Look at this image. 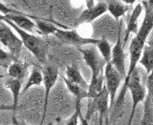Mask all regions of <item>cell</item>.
Returning <instances> with one entry per match:
<instances>
[{"mask_svg": "<svg viewBox=\"0 0 153 125\" xmlns=\"http://www.w3.org/2000/svg\"><path fill=\"white\" fill-rule=\"evenodd\" d=\"M13 125H29V124H27L25 122H18V121H16V123H13Z\"/></svg>", "mask_w": 153, "mask_h": 125, "instance_id": "31", "label": "cell"}, {"mask_svg": "<svg viewBox=\"0 0 153 125\" xmlns=\"http://www.w3.org/2000/svg\"><path fill=\"white\" fill-rule=\"evenodd\" d=\"M4 19H5V16H4V14H2L1 13H0V23L3 22V21H4Z\"/></svg>", "mask_w": 153, "mask_h": 125, "instance_id": "32", "label": "cell"}, {"mask_svg": "<svg viewBox=\"0 0 153 125\" xmlns=\"http://www.w3.org/2000/svg\"><path fill=\"white\" fill-rule=\"evenodd\" d=\"M139 64L146 69L147 74H150L153 71V47L151 45L146 44L143 47Z\"/></svg>", "mask_w": 153, "mask_h": 125, "instance_id": "17", "label": "cell"}, {"mask_svg": "<svg viewBox=\"0 0 153 125\" xmlns=\"http://www.w3.org/2000/svg\"><path fill=\"white\" fill-rule=\"evenodd\" d=\"M62 79H63V82L66 85V88L76 98V101H81V100L88 98V93L86 89L80 87L78 84L71 82L70 80H68L64 76H62Z\"/></svg>", "mask_w": 153, "mask_h": 125, "instance_id": "16", "label": "cell"}, {"mask_svg": "<svg viewBox=\"0 0 153 125\" xmlns=\"http://www.w3.org/2000/svg\"><path fill=\"white\" fill-rule=\"evenodd\" d=\"M4 86H5V88H7L8 90L11 91L12 95H13V123H16V115L17 106H18V99H19L20 93L22 92L21 91L22 81L16 79V78H7L4 81Z\"/></svg>", "mask_w": 153, "mask_h": 125, "instance_id": "11", "label": "cell"}, {"mask_svg": "<svg viewBox=\"0 0 153 125\" xmlns=\"http://www.w3.org/2000/svg\"><path fill=\"white\" fill-rule=\"evenodd\" d=\"M86 2V9H91L95 6V0H85Z\"/></svg>", "mask_w": 153, "mask_h": 125, "instance_id": "28", "label": "cell"}, {"mask_svg": "<svg viewBox=\"0 0 153 125\" xmlns=\"http://www.w3.org/2000/svg\"><path fill=\"white\" fill-rule=\"evenodd\" d=\"M79 52L82 54L83 59L85 61L86 65H87L91 72H92V76L91 78H98V76L103 75V65L106 63L102 59V57H100L98 49L95 48V45H88L86 48H79Z\"/></svg>", "mask_w": 153, "mask_h": 125, "instance_id": "4", "label": "cell"}, {"mask_svg": "<svg viewBox=\"0 0 153 125\" xmlns=\"http://www.w3.org/2000/svg\"><path fill=\"white\" fill-rule=\"evenodd\" d=\"M146 90H147L148 98H153V71L150 74H148L147 82H146Z\"/></svg>", "mask_w": 153, "mask_h": 125, "instance_id": "24", "label": "cell"}, {"mask_svg": "<svg viewBox=\"0 0 153 125\" xmlns=\"http://www.w3.org/2000/svg\"><path fill=\"white\" fill-rule=\"evenodd\" d=\"M5 78V75H0V79H1V78Z\"/></svg>", "mask_w": 153, "mask_h": 125, "instance_id": "33", "label": "cell"}, {"mask_svg": "<svg viewBox=\"0 0 153 125\" xmlns=\"http://www.w3.org/2000/svg\"><path fill=\"white\" fill-rule=\"evenodd\" d=\"M79 121H80L81 125H89V121H87V119L85 118V117L82 115L81 111L79 112Z\"/></svg>", "mask_w": 153, "mask_h": 125, "instance_id": "27", "label": "cell"}, {"mask_svg": "<svg viewBox=\"0 0 153 125\" xmlns=\"http://www.w3.org/2000/svg\"><path fill=\"white\" fill-rule=\"evenodd\" d=\"M0 42L16 59H19L23 46L22 40L18 35L14 33L13 29L4 21L0 23Z\"/></svg>", "mask_w": 153, "mask_h": 125, "instance_id": "3", "label": "cell"}, {"mask_svg": "<svg viewBox=\"0 0 153 125\" xmlns=\"http://www.w3.org/2000/svg\"><path fill=\"white\" fill-rule=\"evenodd\" d=\"M14 60H16V58L11 54V53L0 48V67L8 70L10 65H11Z\"/></svg>", "mask_w": 153, "mask_h": 125, "instance_id": "22", "label": "cell"}, {"mask_svg": "<svg viewBox=\"0 0 153 125\" xmlns=\"http://www.w3.org/2000/svg\"><path fill=\"white\" fill-rule=\"evenodd\" d=\"M0 13L4 14V16H8V14H11V13H21L17 11H14V10H13L11 8H9L2 2H0Z\"/></svg>", "mask_w": 153, "mask_h": 125, "instance_id": "25", "label": "cell"}, {"mask_svg": "<svg viewBox=\"0 0 153 125\" xmlns=\"http://www.w3.org/2000/svg\"><path fill=\"white\" fill-rule=\"evenodd\" d=\"M54 35L65 44L76 46L78 48L88 45H96L99 42V39L81 36L76 31L68 30V29H64V30L63 29H57Z\"/></svg>", "mask_w": 153, "mask_h": 125, "instance_id": "6", "label": "cell"}, {"mask_svg": "<svg viewBox=\"0 0 153 125\" xmlns=\"http://www.w3.org/2000/svg\"><path fill=\"white\" fill-rule=\"evenodd\" d=\"M143 4L142 3H139L136 5V7L134 8V10L132 11L130 16L128 18V21H127V26H126V36H124V39H123V45L126 44L127 39L130 33H135V36L137 35V33L139 31V26H138V20H139V17L141 16V14L143 13Z\"/></svg>", "mask_w": 153, "mask_h": 125, "instance_id": "12", "label": "cell"}, {"mask_svg": "<svg viewBox=\"0 0 153 125\" xmlns=\"http://www.w3.org/2000/svg\"><path fill=\"white\" fill-rule=\"evenodd\" d=\"M123 41L121 38V27L119 28L118 32V39L116 44L112 48V57H111V64L115 67L120 74L122 75L123 78L126 76V55H124L123 50Z\"/></svg>", "mask_w": 153, "mask_h": 125, "instance_id": "8", "label": "cell"}, {"mask_svg": "<svg viewBox=\"0 0 153 125\" xmlns=\"http://www.w3.org/2000/svg\"><path fill=\"white\" fill-rule=\"evenodd\" d=\"M5 17L8 20L16 24L17 27L28 33H33L35 31H36L35 21H33L32 19L28 18L26 16H24L22 13H11L8 14V16H5Z\"/></svg>", "mask_w": 153, "mask_h": 125, "instance_id": "13", "label": "cell"}, {"mask_svg": "<svg viewBox=\"0 0 153 125\" xmlns=\"http://www.w3.org/2000/svg\"><path fill=\"white\" fill-rule=\"evenodd\" d=\"M41 83H43V75H42V72H40L37 69H33L30 75L27 79V82L25 84V86L22 89V93H25L27 91L33 87V86H39L41 85Z\"/></svg>", "mask_w": 153, "mask_h": 125, "instance_id": "19", "label": "cell"}, {"mask_svg": "<svg viewBox=\"0 0 153 125\" xmlns=\"http://www.w3.org/2000/svg\"><path fill=\"white\" fill-rule=\"evenodd\" d=\"M89 102L93 105L95 111L98 112L100 115V125H102V119L107 114L108 109L110 107V98L109 93L106 89V86L104 84L102 91L100 92L97 97L94 98H88Z\"/></svg>", "mask_w": 153, "mask_h": 125, "instance_id": "9", "label": "cell"}, {"mask_svg": "<svg viewBox=\"0 0 153 125\" xmlns=\"http://www.w3.org/2000/svg\"><path fill=\"white\" fill-rule=\"evenodd\" d=\"M35 23L36 26V32L39 33L42 36H49L52 35V33H55L57 29H59L55 25H53V24L47 21L39 20V19H36Z\"/></svg>", "mask_w": 153, "mask_h": 125, "instance_id": "21", "label": "cell"}, {"mask_svg": "<svg viewBox=\"0 0 153 125\" xmlns=\"http://www.w3.org/2000/svg\"><path fill=\"white\" fill-rule=\"evenodd\" d=\"M127 89L129 90V92H130L131 98H132V109H131V114H130V117H129V121H128V125H131L138 105L141 102H143L147 95L146 89V87H143L141 82V78H140V75H139L137 68L133 72V74L131 75L130 78L128 80Z\"/></svg>", "mask_w": 153, "mask_h": 125, "instance_id": "2", "label": "cell"}, {"mask_svg": "<svg viewBox=\"0 0 153 125\" xmlns=\"http://www.w3.org/2000/svg\"><path fill=\"white\" fill-rule=\"evenodd\" d=\"M142 4L145 11H153V0H147Z\"/></svg>", "mask_w": 153, "mask_h": 125, "instance_id": "26", "label": "cell"}, {"mask_svg": "<svg viewBox=\"0 0 153 125\" xmlns=\"http://www.w3.org/2000/svg\"><path fill=\"white\" fill-rule=\"evenodd\" d=\"M128 7L124 3H119V2H112L107 5V12L114 17L116 21H119V19L123 17L126 13L127 12Z\"/></svg>", "mask_w": 153, "mask_h": 125, "instance_id": "20", "label": "cell"}, {"mask_svg": "<svg viewBox=\"0 0 153 125\" xmlns=\"http://www.w3.org/2000/svg\"><path fill=\"white\" fill-rule=\"evenodd\" d=\"M81 101H76V109L74 114L70 117V118L65 122L64 125H79V112L81 111Z\"/></svg>", "mask_w": 153, "mask_h": 125, "instance_id": "23", "label": "cell"}, {"mask_svg": "<svg viewBox=\"0 0 153 125\" xmlns=\"http://www.w3.org/2000/svg\"><path fill=\"white\" fill-rule=\"evenodd\" d=\"M8 76L18 80H23L28 74V64L19 59L14 60L8 68Z\"/></svg>", "mask_w": 153, "mask_h": 125, "instance_id": "14", "label": "cell"}, {"mask_svg": "<svg viewBox=\"0 0 153 125\" xmlns=\"http://www.w3.org/2000/svg\"><path fill=\"white\" fill-rule=\"evenodd\" d=\"M5 110H13V105L0 104V111H5Z\"/></svg>", "mask_w": 153, "mask_h": 125, "instance_id": "29", "label": "cell"}, {"mask_svg": "<svg viewBox=\"0 0 153 125\" xmlns=\"http://www.w3.org/2000/svg\"><path fill=\"white\" fill-rule=\"evenodd\" d=\"M66 76L65 78L70 80L71 82L73 83H76L79 85L80 87H82L86 90H88V86L89 84L87 83V81L84 79V78L82 75H81L80 72L76 68V67H73V66H67L66 67Z\"/></svg>", "mask_w": 153, "mask_h": 125, "instance_id": "15", "label": "cell"}, {"mask_svg": "<svg viewBox=\"0 0 153 125\" xmlns=\"http://www.w3.org/2000/svg\"><path fill=\"white\" fill-rule=\"evenodd\" d=\"M106 12H107V5L102 2L98 3L93 8L85 9L84 11H82V13L79 14V16L76 18L75 25L79 26L81 25V24L91 23L95 21L96 19H98L100 16H102Z\"/></svg>", "mask_w": 153, "mask_h": 125, "instance_id": "10", "label": "cell"}, {"mask_svg": "<svg viewBox=\"0 0 153 125\" xmlns=\"http://www.w3.org/2000/svg\"><path fill=\"white\" fill-rule=\"evenodd\" d=\"M103 76H104V84L106 86V89L109 93L110 107H113L115 102H116L118 89L120 87V85H121L123 79L124 78L122 76V75L115 69V67L111 64V62L104 65Z\"/></svg>", "mask_w": 153, "mask_h": 125, "instance_id": "5", "label": "cell"}, {"mask_svg": "<svg viewBox=\"0 0 153 125\" xmlns=\"http://www.w3.org/2000/svg\"><path fill=\"white\" fill-rule=\"evenodd\" d=\"M42 75H43V85H44L45 94H44V107H43V114H42L40 125L43 124V121L45 119L50 93L53 87L56 83L57 79H59V69L54 66H47L45 68H43Z\"/></svg>", "mask_w": 153, "mask_h": 125, "instance_id": "7", "label": "cell"}, {"mask_svg": "<svg viewBox=\"0 0 153 125\" xmlns=\"http://www.w3.org/2000/svg\"><path fill=\"white\" fill-rule=\"evenodd\" d=\"M4 22L7 23L9 26H11L13 29V31L21 38L23 45L26 47V49L30 51L38 61L41 62V63H44L46 60L48 48H49L48 47V43L45 40H43L42 38L33 35L32 33H28L22 30L14 23L8 20L6 17L4 19Z\"/></svg>", "mask_w": 153, "mask_h": 125, "instance_id": "1", "label": "cell"}, {"mask_svg": "<svg viewBox=\"0 0 153 125\" xmlns=\"http://www.w3.org/2000/svg\"><path fill=\"white\" fill-rule=\"evenodd\" d=\"M95 46L100 52V54L105 63H110L112 57V47L109 44V42L104 37H102L99 39V42Z\"/></svg>", "mask_w": 153, "mask_h": 125, "instance_id": "18", "label": "cell"}, {"mask_svg": "<svg viewBox=\"0 0 153 125\" xmlns=\"http://www.w3.org/2000/svg\"><path fill=\"white\" fill-rule=\"evenodd\" d=\"M123 3H124L126 5H132L136 2V0H122Z\"/></svg>", "mask_w": 153, "mask_h": 125, "instance_id": "30", "label": "cell"}]
</instances>
